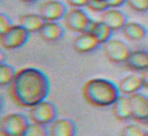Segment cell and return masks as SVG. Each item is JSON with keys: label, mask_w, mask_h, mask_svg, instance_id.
<instances>
[{"label": "cell", "mask_w": 148, "mask_h": 136, "mask_svg": "<svg viewBox=\"0 0 148 136\" xmlns=\"http://www.w3.org/2000/svg\"><path fill=\"white\" fill-rule=\"evenodd\" d=\"M49 78L38 68H23L17 71L12 83L8 85L11 101L20 107L32 108L46 101L49 94Z\"/></svg>", "instance_id": "obj_1"}, {"label": "cell", "mask_w": 148, "mask_h": 136, "mask_svg": "<svg viewBox=\"0 0 148 136\" xmlns=\"http://www.w3.org/2000/svg\"><path fill=\"white\" fill-rule=\"evenodd\" d=\"M118 85L103 78H93L82 87V96L88 104L95 107L112 106L120 97Z\"/></svg>", "instance_id": "obj_2"}, {"label": "cell", "mask_w": 148, "mask_h": 136, "mask_svg": "<svg viewBox=\"0 0 148 136\" xmlns=\"http://www.w3.org/2000/svg\"><path fill=\"white\" fill-rule=\"evenodd\" d=\"M91 22L92 19L81 8L67 9L63 17L64 26L68 30L79 34L87 32Z\"/></svg>", "instance_id": "obj_3"}, {"label": "cell", "mask_w": 148, "mask_h": 136, "mask_svg": "<svg viewBox=\"0 0 148 136\" xmlns=\"http://www.w3.org/2000/svg\"><path fill=\"white\" fill-rule=\"evenodd\" d=\"M28 33L21 25H13L3 33H0V44L5 50H16L23 47L29 40Z\"/></svg>", "instance_id": "obj_4"}, {"label": "cell", "mask_w": 148, "mask_h": 136, "mask_svg": "<svg viewBox=\"0 0 148 136\" xmlns=\"http://www.w3.org/2000/svg\"><path fill=\"white\" fill-rule=\"evenodd\" d=\"M102 49L106 59L114 64H125L131 52L125 42L118 39H110L103 44Z\"/></svg>", "instance_id": "obj_5"}, {"label": "cell", "mask_w": 148, "mask_h": 136, "mask_svg": "<svg viewBox=\"0 0 148 136\" xmlns=\"http://www.w3.org/2000/svg\"><path fill=\"white\" fill-rule=\"evenodd\" d=\"M29 124V119L24 114L9 113L2 117L1 132L7 136H22Z\"/></svg>", "instance_id": "obj_6"}, {"label": "cell", "mask_w": 148, "mask_h": 136, "mask_svg": "<svg viewBox=\"0 0 148 136\" xmlns=\"http://www.w3.org/2000/svg\"><path fill=\"white\" fill-rule=\"evenodd\" d=\"M57 110L52 102L44 101L39 104L33 106L29 111V118L32 122L38 123L40 125L51 124L56 119Z\"/></svg>", "instance_id": "obj_7"}, {"label": "cell", "mask_w": 148, "mask_h": 136, "mask_svg": "<svg viewBox=\"0 0 148 136\" xmlns=\"http://www.w3.org/2000/svg\"><path fill=\"white\" fill-rule=\"evenodd\" d=\"M66 6L59 0H47L40 6L39 14L46 22H56L64 17Z\"/></svg>", "instance_id": "obj_8"}, {"label": "cell", "mask_w": 148, "mask_h": 136, "mask_svg": "<svg viewBox=\"0 0 148 136\" xmlns=\"http://www.w3.org/2000/svg\"><path fill=\"white\" fill-rule=\"evenodd\" d=\"M128 99L133 120L148 122V96L141 92H136L130 95Z\"/></svg>", "instance_id": "obj_9"}, {"label": "cell", "mask_w": 148, "mask_h": 136, "mask_svg": "<svg viewBox=\"0 0 148 136\" xmlns=\"http://www.w3.org/2000/svg\"><path fill=\"white\" fill-rule=\"evenodd\" d=\"M101 21L108 25L112 30L119 31L123 28L127 21V16L125 13L118 8H109L101 13Z\"/></svg>", "instance_id": "obj_10"}, {"label": "cell", "mask_w": 148, "mask_h": 136, "mask_svg": "<svg viewBox=\"0 0 148 136\" xmlns=\"http://www.w3.org/2000/svg\"><path fill=\"white\" fill-rule=\"evenodd\" d=\"M99 46H101V44L97 40V38L88 31L78 35L74 39L72 44L74 51L79 54L89 53L96 50Z\"/></svg>", "instance_id": "obj_11"}, {"label": "cell", "mask_w": 148, "mask_h": 136, "mask_svg": "<svg viewBox=\"0 0 148 136\" xmlns=\"http://www.w3.org/2000/svg\"><path fill=\"white\" fill-rule=\"evenodd\" d=\"M49 136H75L76 125L69 118H56L49 124Z\"/></svg>", "instance_id": "obj_12"}, {"label": "cell", "mask_w": 148, "mask_h": 136, "mask_svg": "<svg viewBox=\"0 0 148 136\" xmlns=\"http://www.w3.org/2000/svg\"><path fill=\"white\" fill-rule=\"evenodd\" d=\"M116 85L120 90V94L126 95V96L139 92V90L143 87L141 78L136 74H130V75L121 78Z\"/></svg>", "instance_id": "obj_13"}, {"label": "cell", "mask_w": 148, "mask_h": 136, "mask_svg": "<svg viewBox=\"0 0 148 136\" xmlns=\"http://www.w3.org/2000/svg\"><path fill=\"white\" fill-rule=\"evenodd\" d=\"M123 65L130 71H142L148 68V51L144 50L131 51Z\"/></svg>", "instance_id": "obj_14"}, {"label": "cell", "mask_w": 148, "mask_h": 136, "mask_svg": "<svg viewBox=\"0 0 148 136\" xmlns=\"http://www.w3.org/2000/svg\"><path fill=\"white\" fill-rule=\"evenodd\" d=\"M112 112L118 120L125 121L128 119H132L130 101L128 96L123 94L120 95V97L112 105Z\"/></svg>", "instance_id": "obj_15"}, {"label": "cell", "mask_w": 148, "mask_h": 136, "mask_svg": "<svg viewBox=\"0 0 148 136\" xmlns=\"http://www.w3.org/2000/svg\"><path fill=\"white\" fill-rule=\"evenodd\" d=\"M19 25L27 31L28 33L32 34V33H39L46 21L42 19L40 14L35 13H28L23 14V15L19 16Z\"/></svg>", "instance_id": "obj_16"}, {"label": "cell", "mask_w": 148, "mask_h": 136, "mask_svg": "<svg viewBox=\"0 0 148 136\" xmlns=\"http://www.w3.org/2000/svg\"><path fill=\"white\" fill-rule=\"evenodd\" d=\"M63 33L64 30L59 23L46 22L40 30L39 35L42 40L47 42H56L62 38Z\"/></svg>", "instance_id": "obj_17"}, {"label": "cell", "mask_w": 148, "mask_h": 136, "mask_svg": "<svg viewBox=\"0 0 148 136\" xmlns=\"http://www.w3.org/2000/svg\"><path fill=\"white\" fill-rule=\"evenodd\" d=\"M121 33L130 41H140L147 35V29L142 24L128 21L121 29Z\"/></svg>", "instance_id": "obj_18"}, {"label": "cell", "mask_w": 148, "mask_h": 136, "mask_svg": "<svg viewBox=\"0 0 148 136\" xmlns=\"http://www.w3.org/2000/svg\"><path fill=\"white\" fill-rule=\"evenodd\" d=\"M88 32L92 33L95 37L97 38V40L101 45L105 44L106 42H108L110 39H112L114 31L109 27L108 25H106L104 22L100 21H93L89 26Z\"/></svg>", "instance_id": "obj_19"}, {"label": "cell", "mask_w": 148, "mask_h": 136, "mask_svg": "<svg viewBox=\"0 0 148 136\" xmlns=\"http://www.w3.org/2000/svg\"><path fill=\"white\" fill-rule=\"evenodd\" d=\"M16 73H17V71L11 65L1 63V65H0V85L2 87L9 85L15 78Z\"/></svg>", "instance_id": "obj_20"}, {"label": "cell", "mask_w": 148, "mask_h": 136, "mask_svg": "<svg viewBox=\"0 0 148 136\" xmlns=\"http://www.w3.org/2000/svg\"><path fill=\"white\" fill-rule=\"evenodd\" d=\"M22 136H49V134L45 125L31 122Z\"/></svg>", "instance_id": "obj_21"}, {"label": "cell", "mask_w": 148, "mask_h": 136, "mask_svg": "<svg viewBox=\"0 0 148 136\" xmlns=\"http://www.w3.org/2000/svg\"><path fill=\"white\" fill-rule=\"evenodd\" d=\"M146 130L135 124H127L123 126L121 131V136H145Z\"/></svg>", "instance_id": "obj_22"}, {"label": "cell", "mask_w": 148, "mask_h": 136, "mask_svg": "<svg viewBox=\"0 0 148 136\" xmlns=\"http://www.w3.org/2000/svg\"><path fill=\"white\" fill-rule=\"evenodd\" d=\"M126 4L131 10L137 13L148 11V0H126Z\"/></svg>", "instance_id": "obj_23"}, {"label": "cell", "mask_w": 148, "mask_h": 136, "mask_svg": "<svg viewBox=\"0 0 148 136\" xmlns=\"http://www.w3.org/2000/svg\"><path fill=\"white\" fill-rule=\"evenodd\" d=\"M86 7L91 11L101 12V13L105 10H107V9H109L106 0H88Z\"/></svg>", "instance_id": "obj_24"}, {"label": "cell", "mask_w": 148, "mask_h": 136, "mask_svg": "<svg viewBox=\"0 0 148 136\" xmlns=\"http://www.w3.org/2000/svg\"><path fill=\"white\" fill-rule=\"evenodd\" d=\"M12 26H13V23L10 20V18L4 13H1V15H0V33L5 32Z\"/></svg>", "instance_id": "obj_25"}, {"label": "cell", "mask_w": 148, "mask_h": 136, "mask_svg": "<svg viewBox=\"0 0 148 136\" xmlns=\"http://www.w3.org/2000/svg\"><path fill=\"white\" fill-rule=\"evenodd\" d=\"M66 2L71 8H82L86 7L88 0H66Z\"/></svg>", "instance_id": "obj_26"}, {"label": "cell", "mask_w": 148, "mask_h": 136, "mask_svg": "<svg viewBox=\"0 0 148 136\" xmlns=\"http://www.w3.org/2000/svg\"><path fill=\"white\" fill-rule=\"evenodd\" d=\"M109 8H119L126 3V0H106Z\"/></svg>", "instance_id": "obj_27"}, {"label": "cell", "mask_w": 148, "mask_h": 136, "mask_svg": "<svg viewBox=\"0 0 148 136\" xmlns=\"http://www.w3.org/2000/svg\"><path fill=\"white\" fill-rule=\"evenodd\" d=\"M140 78H141V83H142V87L144 89L148 90V68L143 70L142 71H140L139 75Z\"/></svg>", "instance_id": "obj_28"}, {"label": "cell", "mask_w": 148, "mask_h": 136, "mask_svg": "<svg viewBox=\"0 0 148 136\" xmlns=\"http://www.w3.org/2000/svg\"><path fill=\"white\" fill-rule=\"evenodd\" d=\"M21 2H24V3H32V2H35L37 0H20Z\"/></svg>", "instance_id": "obj_29"}, {"label": "cell", "mask_w": 148, "mask_h": 136, "mask_svg": "<svg viewBox=\"0 0 148 136\" xmlns=\"http://www.w3.org/2000/svg\"><path fill=\"white\" fill-rule=\"evenodd\" d=\"M0 135H1V136H7V135H5L4 133H2V132H0Z\"/></svg>", "instance_id": "obj_30"}, {"label": "cell", "mask_w": 148, "mask_h": 136, "mask_svg": "<svg viewBox=\"0 0 148 136\" xmlns=\"http://www.w3.org/2000/svg\"><path fill=\"white\" fill-rule=\"evenodd\" d=\"M145 136H148V130H146V134H145Z\"/></svg>", "instance_id": "obj_31"}]
</instances>
